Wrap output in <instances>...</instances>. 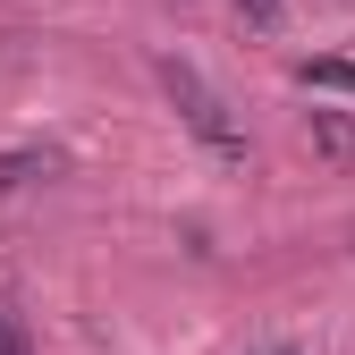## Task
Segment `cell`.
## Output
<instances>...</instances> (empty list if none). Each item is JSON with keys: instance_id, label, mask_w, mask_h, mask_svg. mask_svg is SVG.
Here are the masks:
<instances>
[{"instance_id": "1", "label": "cell", "mask_w": 355, "mask_h": 355, "mask_svg": "<svg viewBox=\"0 0 355 355\" xmlns=\"http://www.w3.org/2000/svg\"><path fill=\"white\" fill-rule=\"evenodd\" d=\"M153 76H161V94H169L178 127H187V136H195V144H203L211 161H229V169H237V161H254V144H245V127H237L229 94H220V85H211V76H203L195 60H178V51H169V60H161Z\"/></svg>"}, {"instance_id": "8", "label": "cell", "mask_w": 355, "mask_h": 355, "mask_svg": "<svg viewBox=\"0 0 355 355\" xmlns=\"http://www.w3.org/2000/svg\"><path fill=\"white\" fill-rule=\"evenodd\" d=\"M347 237H355V229H347Z\"/></svg>"}, {"instance_id": "7", "label": "cell", "mask_w": 355, "mask_h": 355, "mask_svg": "<svg viewBox=\"0 0 355 355\" xmlns=\"http://www.w3.org/2000/svg\"><path fill=\"white\" fill-rule=\"evenodd\" d=\"M271 355H296V347H271Z\"/></svg>"}, {"instance_id": "3", "label": "cell", "mask_w": 355, "mask_h": 355, "mask_svg": "<svg viewBox=\"0 0 355 355\" xmlns=\"http://www.w3.org/2000/svg\"><path fill=\"white\" fill-rule=\"evenodd\" d=\"M34 178H60V153H51V144H17V153H0V195L34 187Z\"/></svg>"}, {"instance_id": "4", "label": "cell", "mask_w": 355, "mask_h": 355, "mask_svg": "<svg viewBox=\"0 0 355 355\" xmlns=\"http://www.w3.org/2000/svg\"><path fill=\"white\" fill-rule=\"evenodd\" d=\"M296 85L304 94H347L355 102V60H296Z\"/></svg>"}, {"instance_id": "6", "label": "cell", "mask_w": 355, "mask_h": 355, "mask_svg": "<svg viewBox=\"0 0 355 355\" xmlns=\"http://www.w3.org/2000/svg\"><path fill=\"white\" fill-rule=\"evenodd\" d=\"M0 355H34V347H26V330H17L9 313H0Z\"/></svg>"}, {"instance_id": "5", "label": "cell", "mask_w": 355, "mask_h": 355, "mask_svg": "<svg viewBox=\"0 0 355 355\" xmlns=\"http://www.w3.org/2000/svg\"><path fill=\"white\" fill-rule=\"evenodd\" d=\"M237 17H245V34H279L288 26V0H237Z\"/></svg>"}, {"instance_id": "2", "label": "cell", "mask_w": 355, "mask_h": 355, "mask_svg": "<svg viewBox=\"0 0 355 355\" xmlns=\"http://www.w3.org/2000/svg\"><path fill=\"white\" fill-rule=\"evenodd\" d=\"M304 136L322 161H355V110H304Z\"/></svg>"}]
</instances>
